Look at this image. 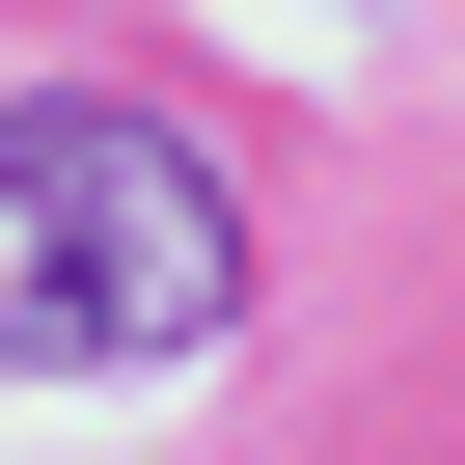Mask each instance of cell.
Returning a JSON list of instances; mask_svg holds the SVG:
<instances>
[{
  "mask_svg": "<svg viewBox=\"0 0 465 465\" xmlns=\"http://www.w3.org/2000/svg\"><path fill=\"white\" fill-rule=\"evenodd\" d=\"M219 329H247V192L110 83H28L0 110V356L137 383V356H219Z\"/></svg>",
  "mask_w": 465,
  "mask_h": 465,
  "instance_id": "obj_1",
  "label": "cell"
}]
</instances>
